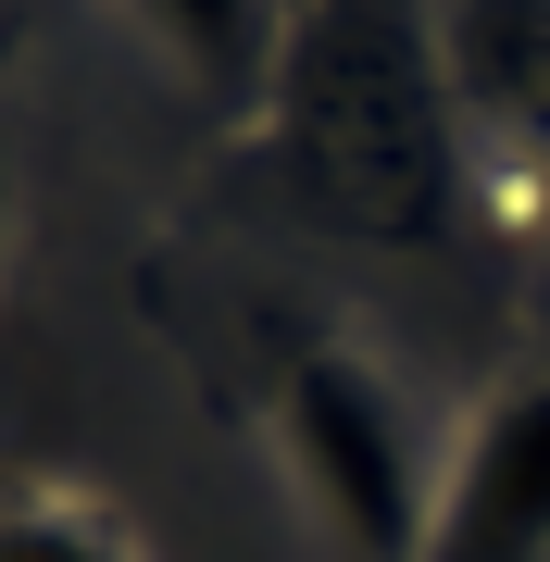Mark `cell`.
<instances>
[{
	"label": "cell",
	"instance_id": "5b68a950",
	"mask_svg": "<svg viewBox=\"0 0 550 562\" xmlns=\"http://www.w3.org/2000/svg\"><path fill=\"white\" fill-rule=\"evenodd\" d=\"M0 562H150L88 487H0Z\"/></svg>",
	"mask_w": 550,
	"mask_h": 562
},
{
	"label": "cell",
	"instance_id": "6da1fadb",
	"mask_svg": "<svg viewBox=\"0 0 550 562\" xmlns=\"http://www.w3.org/2000/svg\"><path fill=\"white\" fill-rule=\"evenodd\" d=\"M276 162L301 213L350 238H438L463 138H450V63L401 0H313L276 50Z\"/></svg>",
	"mask_w": 550,
	"mask_h": 562
},
{
	"label": "cell",
	"instance_id": "8992f818",
	"mask_svg": "<svg viewBox=\"0 0 550 562\" xmlns=\"http://www.w3.org/2000/svg\"><path fill=\"white\" fill-rule=\"evenodd\" d=\"M0 238H13V125H0Z\"/></svg>",
	"mask_w": 550,
	"mask_h": 562
},
{
	"label": "cell",
	"instance_id": "3957f363",
	"mask_svg": "<svg viewBox=\"0 0 550 562\" xmlns=\"http://www.w3.org/2000/svg\"><path fill=\"white\" fill-rule=\"evenodd\" d=\"M426 562H550V375L501 387L438 462Z\"/></svg>",
	"mask_w": 550,
	"mask_h": 562
},
{
	"label": "cell",
	"instance_id": "7a4b0ae2",
	"mask_svg": "<svg viewBox=\"0 0 550 562\" xmlns=\"http://www.w3.org/2000/svg\"><path fill=\"white\" fill-rule=\"evenodd\" d=\"M276 462L338 562H426L438 475H426V450H413V425L363 350L301 338L276 362Z\"/></svg>",
	"mask_w": 550,
	"mask_h": 562
},
{
	"label": "cell",
	"instance_id": "277c9868",
	"mask_svg": "<svg viewBox=\"0 0 550 562\" xmlns=\"http://www.w3.org/2000/svg\"><path fill=\"white\" fill-rule=\"evenodd\" d=\"M125 13L164 38L201 88H276L288 50V0H125Z\"/></svg>",
	"mask_w": 550,
	"mask_h": 562
},
{
	"label": "cell",
	"instance_id": "52a82bcc",
	"mask_svg": "<svg viewBox=\"0 0 550 562\" xmlns=\"http://www.w3.org/2000/svg\"><path fill=\"white\" fill-rule=\"evenodd\" d=\"M288 13H313V0H288Z\"/></svg>",
	"mask_w": 550,
	"mask_h": 562
}]
</instances>
